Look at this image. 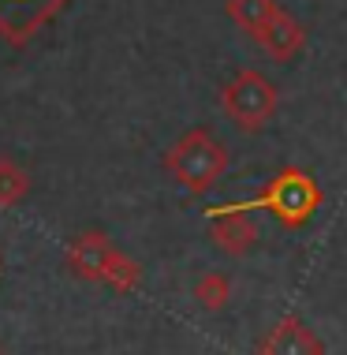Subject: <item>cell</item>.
<instances>
[{
  "instance_id": "cell-1",
  "label": "cell",
  "mask_w": 347,
  "mask_h": 355,
  "mask_svg": "<svg viewBox=\"0 0 347 355\" xmlns=\"http://www.w3.org/2000/svg\"><path fill=\"white\" fill-rule=\"evenodd\" d=\"M165 168L183 191L190 195H206L217 187V180L228 172V146L213 131L190 128L165 150Z\"/></svg>"
},
{
  "instance_id": "cell-2",
  "label": "cell",
  "mask_w": 347,
  "mask_h": 355,
  "mask_svg": "<svg viewBox=\"0 0 347 355\" xmlns=\"http://www.w3.org/2000/svg\"><path fill=\"white\" fill-rule=\"evenodd\" d=\"M321 187L310 172H303L299 165L281 168L273 180L265 184V191L254 198V202H235L239 209H265L281 220L284 228H303L317 209H321Z\"/></svg>"
},
{
  "instance_id": "cell-3",
  "label": "cell",
  "mask_w": 347,
  "mask_h": 355,
  "mask_svg": "<svg viewBox=\"0 0 347 355\" xmlns=\"http://www.w3.org/2000/svg\"><path fill=\"white\" fill-rule=\"evenodd\" d=\"M276 101H281L276 98V86L254 68L235 71L224 83V90H220V109H224V116L235 123L239 131H250V135L262 131L265 123L276 116Z\"/></svg>"
},
{
  "instance_id": "cell-4",
  "label": "cell",
  "mask_w": 347,
  "mask_h": 355,
  "mask_svg": "<svg viewBox=\"0 0 347 355\" xmlns=\"http://www.w3.org/2000/svg\"><path fill=\"white\" fill-rule=\"evenodd\" d=\"M71 0H0V37L26 45L49 19Z\"/></svg>"
},
{
  "instance_id": "cell-5",
  "label": "cell",
  "mask_w": 347,
  "mask_h": 355,
  "mask_svg": "<svg viewBox=\"0 0 347 355\" xmlns=\"http://www.w3.org/2000/svg\"><path fill=\"white\" fill-rule=\"evenodd\" d=\"M209 236H213L217 251H224L228 258H243L258 247V225L247 209L231 206H217L209 209Z\"/></svg>"
},
{
  "instance_id": "cell-6",
  "label": "cell",
  "mask_w": 347,
  "mask_h": 355,
  "mask_svg": "<svg viewBox=\"0 0 347 355\" xmlns=\"http://www.w3.org/2000/svg\"><path fill=\"white\" fill-rule=\"evenodd\" d=\"M258 355H325V344L299 314H287L258 340Z\"/></svg>"
},
{
  "instance_id": "cell-7",
  "label": "cell",
  "mask_w": 347,
  "mask_h": 355,
  "mask_svg": "<svg viewBox=\"0 0 347 355\" xmlns=\"http://www.w3.org/2000/svg\"><path fill=\"white\" fill-rule=\"evenodd\" d=\"M250 37H254L273 60H295V56L303 53V45H306V31L284 12V8H276Z\"/></svg>"
},
{
  "instance_id": "cell-8",
  "label": "cell",
  "mask_w": 347,
  "mask_h": 355,
  "mask_svg": "<svg viewBox=\"0 0 347 355\" xmlns=\"http://www.w3.org/2000/svg\"><path fill=\"white\" fill-rule=\"evenodd\" d=\"M112 251L116 247L105 232H82V236L71 239V247H67V270H71L75 277H82V281H98L101 284Z\"/></svg>"
},
{
  "instance_id": "cell-9",
  "label": "cell",
  "mask_w": 347,
  "mask_h": 355,
  "mask_svg": "<svg viewBox=\"0 0 347 355\" xmlns=\"http://www.w3.org/2000/svg\"><path fill=\"white\" fill-rule=\"evenodd\" d=\"M30 195V176L23 165H15L8 153H0V209H12Z\"/></svg>"
},
{
  "instance_id": "cell-10",
  "label": "cell",
  "mask_w": 347,
  "mask_h": 355,
  "mask_svg": "<svg viewBox=\"0 0 347 355\" xmlns=\"http://www.w3.org/2000/svg\"><path fill=\"white\" fill-rule=\"evenodd\" d=\"M276 8H281L276 0H228V19L235 26H243L247 34H254Z\"/></svg>"
},
{
  "instance_id": "cell-11",
  "label": "cell",
  "mask_w": 347,
  "mask_h": 355,
  "mask_svg": "<svg viewBox=\"0 0 347 355\" xmlns=\"http://www.w3.org/2000/svg\"><path fill=\"white\" fill-rule=\"evenodd\" d=\"M195 300L202 311H220L228 300H231V281L220 270L213 273H202L198 277V284H195Z\"/></svg>"
},
{
  "instance_id": "cell-12",
  "label": "cell",
  "mask_w": 347,
  "mask_h": 355,
  "mask_svg": "<svg viewBox=\"0 0 347 355\" xmlns=\"http://www.w3.org/2000/svg\"><path fill=\"white\" fill-rule=\"evenodd\" d=\"M139 281H142V270H139V262H131L127 254L112 251L109 266H105V277H101V284H109L112 292H131V288H139Z\"/></svg>"
}]
</instances>
